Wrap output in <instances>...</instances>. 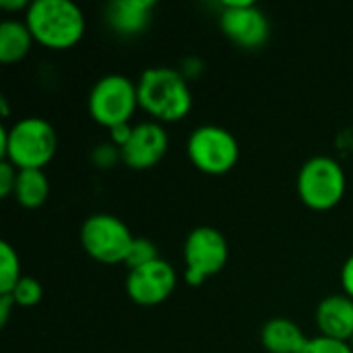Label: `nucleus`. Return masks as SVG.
Listing matches in <instances>:
<instances>
[{
	"label": "nucleus",
	"mask_w": 353,
	"mask_h": 353,
	"mask_svg": "<svg viewBox=\"0 0 353 353\" xmlns=\"http://www.w3.org/2000/svg\"><path fill=\"white\" fill-rule=\"evenodd\" d=\"M139 105L155 122H178L192 108V93L186 77L170 66H151L137 81Z\"/></svg>",
	"instance_id": "f257e3e1"
},
{
	"label": "nucleus",
	"mask_w": 353,
	"mask_h": 353,
	"mask_svg": "<svg viewBox=\"0 0 353 353\" xmlns=\"http://www.w3.org/2000/svg\"><path fill=\"white\" fill-rule=\"evenodd\" d=\"M58 149L54 126L39 116L17 120L0 128V155L17 170H43Z\"/></svg>",
	"instance_id": "f03ea898"
},
{
	"label": "nucleus",
	"mask_w": 353,
	"mask_h": 353,
	"mask_svg": "<svg viewBox=\"0 0 353 353\" xmlns=\"http://www.w3.org/2000/svg\"><path fill=\"white\" fill-rule=\"evenodd\" d=\"M25 23L35 41L52 50H66L85 33V12L72 0H33L25 10Z\"/></svg>",
	"instance_id": "7ed1b4c3"
},
{
	"label": "nucleus",
	"mask_w": 353,
	"mask_h": 353,
	"mask_svg": "<svg viewBox=\"0 0 353 353\" xmlns=\"http://www.w3.org/2000/svg\"><path fill=\"white\" fill-rule=\"evenodd\" d=\"M347 178L343 165L329 155H314L298 172V194L314 211L333 209L345 194Z\"/></svg>",
	"instance_id": "20e7f679"
},
{
	"label": "nucleus",
	"mask_w": 353,
	"mask_h": 353,
	"mask_svg": "<svg viewBox=\"0 0 353 353\" xmlns=\"http://www.w3.org/2000/svg\"><path fill=\"white\" fill-rule=\"evenodd\" d=\"M87 105L91 118L108 130L120 124H130V118L139 108L137 83L118 72L105 74L91 87Z\"/></svg>",
	"instance_id": "39448f33"
},
{
	"label": "nucleus",
	"mask_w": 353,
	"mask_h": 353,
	"mask_svg": "<svg viewBox=\"0 0 353 353\" xmlns=\"http://www.w3.org/2000/svg\"><path fill=\"white\" fill-rule=\"evenodd\" d=\"M134 242L130 228L112 213H93L81 225V244L85 252L103 263H124Z\"/></svg>",
	"instance_id": "423d86ee"
},
{
	"label": "nucleus",
	"mask_w": 353,
	"mask_h": 353,
	"mask_svg": "<svg viewBox=\"0 0 353 353\" xmlns=\"http://www.w3.org/2000/svg\"><path fill=\"white\" fill-rule=\"evenodd\" d=\"M184 279L188 285H201L205 279L217 275L230 259L225 236L213 225H199L188 232L184 240Z\"/></svg>",
	"instance_id": "0eeeda50"
},
{
	"label": "nucleus",
	"mask_w": 353,
	"mask_h": 353,
	"mask_svg": "<svg viewBox=\"0 0 353 353\" xmlns=\"http://www.w3.org/2000/svg\"><path fill=\"white\" fill-rule=\"evenodd\" d=\"M186 151L196 170L213 176L230 172L240 157L236 137L217 124H203L194 128L188 137Z\"/></svg>",
	"instance_id": "6e6552de"
},
{
	"label": "nucleus",
	"mask_w": 353,
	"mask_h": 353,
	"mask_svg": "<svg viewBox=\"0 0 353 353\" xmlns=\"http://www.w3.org/2000/svg\"><path fill=\"white\" fill-rule=\"evenodd\" d=\"M219 27L228 39L246 50H256L267 43L271 27L267 14L250 0H228L219 14Z\"/></svg>",
	"instance_id": "1a4fd4ad"
},
{
	"label": "nucleus",
	"mask_w": 353,
	"mask_h": 353,
	"mask_svg": "<svg viewBox=\"0 0 353 353\" xmlns=\"http://www.w3.org/2000/svg\"><path fill=\"white\" fill-rule=\"evenodd\" d=\"M178 273L170 261L157 259L145 267L132 269L126 275V294L141 306H155L165 302L176 290Z\"/></svg>",
	"instance_id": "9d476101"
},
{
	"label": "nucleus",
	"mask_w": 353,
	"mask_h": 353,
	"mask_svg": "<svg viewBox=\"0 0 353 353\" xmlns=\"http://www.w3.org/2000/svg\"><path fill=\"white\" fill-rule=\"evenodd\" d=\"M170 147V137L161 122L147 120L132 126V134L120 149V159L130 170H149L157 165Z\"/></svg>",
	"instance_id": "9b49d317"
},
{
	"label": "nucleus",
	"mask_w": 353,
	"mask_h": 353,
	"mask_svg": "<svg viewBox=\"0 0 353 353\" xmlns=\"http://www.w3.org/2000/svg\"><path fill=\"white\" fill-rule=\"evenodd\" d=\"M319 335L350 341L353 339V298L347 294L327 296L316 308Z\"/></svg>",
	"instance_id": "f8f14e48"
},
{
	"label": "nucleus",
	"mask_w": 353,
	"mask_h": 353,
	"mask_svg": "<svg viewBox=\"0 0 353 353\" xmlns=\"http://www.w3.org/2000/svg\"><path fill=\"white\" fill-rule=\"evenodd\" d=\"M153 0H114L105 6V23L120 35H137L151 23Z\"/></svg>",
	"instance_id": "ddd939ff"
},
{
	"label": "nucleus",
	"mask_w": 353,
	"mask_h": 353,
	"mask_svg": "<svg viewBox=\"0 0 353 353\" xmlns=\"http://www.w3.org/2000/svg\"><path fill=\"white\" fill-rule=\"evenodd\" d=\"M261 341L269 353H302L310 337H306L302 327L292 319L275 316L265 323L261 331Z\"/></svg>",
	"instance_id": "4468645a"
},
{
	"label": "nucleus",
	"mask_w": 353,
	"mask_h": 353,
	"mask_svg": "<svg viewBox=\"0 0 353 353\" xmlns=\"http://www.w3.org/2000/svg\"><path fill=\"white\" fill-rule=\"evenodd\" d=\"M33 35L25 21L6 19L0 23V60L4 64H12L23 60L33 43Z\"/></svg>",
	"instance_id": "2eb2a0df"
},
{
	"label": "nucleus",
	"mask_w": 353,
	"mask_h": 353,
	"mask_svg": "<svg viewBox=\"0 0 353 353\" xmlns=\"http://www.w3.org/2000/svg\"><path fill=\"white\" fill-rule=\"evenodd\" d=\"M50 196V182L43 170H19L14 199L25 209L41 207Z\"/></svg>",
	"instance_id": "dca6fc26"
},
{
	"label": "nucleus",
	"mask_w": 353,
	"mask_h": 353,
	"mask_svg": "<svg viewBox=\"0 0 353 353\" xmlns=\"http://www.w3.org/2000/svg\"><path fill=\"white\" fill-rule=\"evenodd\" d=\"M21 261L8 242H0V294H12L21 281Z\"/></svg>",
	"instance_id": "f3484780"
},
{
	"label": "nucleus",
	"mask_w": 353,
	"mask_h": 353,
	"mask_svg": "<svg viewBox=\"0 0 353 353\" xmlns=\"http://www.w3.org/2000/svg\"><path fill=\"white\" fill-rule=\"evenodd\" d=\"M157 259H161V256H159V250H157L153 240H149V238H134V242H132V246H130V250L126 254L124 265H126L128 271H132V269L145 267V265H149V263H153Z\"/></svg>",
	"instance_id": "a211bd4d"
},
{
	"label": "nucleus",
	"mask_w": 353,
	"mask_h": 353,
	"mask_svg": "<svg viewBox=\"0 0 353 353\" xmlns=\"http://www.w3.org/2000/svg\"><path fill=\"white\" fill-rule=\"evenodd\" d=\"M17 302V306L29 308L41 302L43 298V288L35 277H21V281L17 283V288L10 294Z\"/></svg>",
	"instance_id": "6ab92c4d"
},
{
	"label": "nucleus",
	"mask_w": 353,
	"mask_h": 353,
	"mask_svg": "<svg viewBox=\"0 0 353 353\" xmlns=\"http://www.w3.org/2000/svg\"><path fill=\"white\" fill-rule=\"evenodd\" d=\"M302 353H353V345L350 341H339V339H331L325 335H316V337H310L308 345Z\"/></svg>",
	"instance_id": "aec40b11"
},
{
	"label": "nucleus",
	"mask_w": 353,
	"mask_h": 353,
	"mask_svg": "<svg viewBox=\"0 0 353 353\" xmlns=\"http://www.w3.org/2000/svg\"><path fill=\"white\" fill-rule=\"evenodd\" d=\"M17 176H19V170H17L10 161L2 159V161H0V196H2V199L14 194Z\"/></svg>",
	"instance_id": "412c9836"
},
{
	"label": "nucleus",
	"mask_w": 353,
	"mask_h": 353,
	"mask_svg": "<svg viewBox=\"0 0 353 353\" xmlns=\"http://www.w3.org/2000/svg\"><path fill=\"white\" fill-rule=\"evenodd\" d=\"M118 157H120V149L116 145H99L93 151V159L101 168H110Z\"/></svg>",
	"instance_id": "4be33fe9"
},
{
	"label": "nucleus",
	"mask_w": 353,
	"mask_h": 353,
	"mask_svg": "<svg viewBox=\"0 0 353 353\" xmlns=\"http://www.w3.org/2000/svg\"><path fill=\"white\" fill-rule=\"evenodd\" d=\"M341 285H343V294H347L353 298V254L343 263L341 269Z\"/></svg>",
	"instance_id": "5701e85b"
},
{
	"label": "nucleus",
	"mask_w": 353,
	"mask_h": 353,
	"mask_svg": "<svg viewBox=\"0 0 353 353\" xmlns=\"http://www.w3.org/2000/svg\"><path fill=\"white\" fill-rule=\"evenodd\" d=\"M12 306H17L14 298L10 294H0V325L2 327L8 323V316H10Z\"/></svg>",
	"instance_id": "b1692460"
},
{
	"label": "nucleus",
	"mask_w": 353,
	"mask_h": 353,
	"mask_svg": "<svg viewBox=\"0 0 353 353\" xmlns=\"http://www.w3.org/2000/svg\"><path fill=\"white\" fill-rule=\"evenodd\" d=\"M29 4L31 2H27V0H0V8H4V10H17V8H29Z\"/></svg>",
	"instance_id": "393cba45"
},
{
	"label": "nucleus",
	"mask_w": 353,
	"mask_h": 353,
	"mask_svg": "<svg viewBox=\"0 0 353 353\" xmlns=\"http://www.w3.org/2000/svg\"><path fill=\"white\" fill-rule=\"evenodd\" d=\"M0 105H2V116L6 118V116H8V103H6V97H0Z\"/></svg>",
	"instance_id": "a878e982"
},
{
	"label": "nucleus",
	"mask_w": 353,
	"mask_h": 353,
	"mask_svg": "<svg viewBox=\"0 0 353 353\" xmlns=\"http://www.w3.org/2000/svg\"><path fill=\"white\" fill-rule=\"evenodd\" d=\"M352 345H353V339H352Z\"/></svg>",
	"instance_id": "bb28decb"
}]
</instances>
